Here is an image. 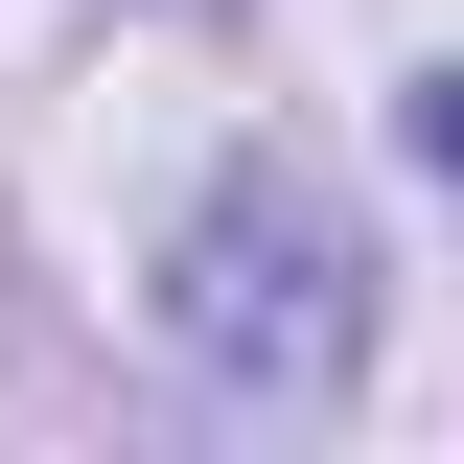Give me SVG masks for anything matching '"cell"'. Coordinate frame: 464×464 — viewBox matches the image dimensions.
<instances>
[{
  "label": "cell",
  "mask_w": 464,
  "mask_h": 464,
  "mask_svg": "<svg viewBox=\"0 0 464 464\" xmlns=\"http://www.w3.org/2000/svg\"><path fill=\"white\" fill-rule=\"evenodd\" d=\"M163 325H186V372H209V395H325L348 348H372V256H348L325 186L232 163L209 232H186V279H163Z\"/></svg>",
  "instance_id": "cell-1"
},
{
  "label": "cell",
  "mask_w": 464,
  "mask_h": 464,
  "mask_svg": "<svg viewBox=\"0 0 464 464\" xmlns=\"http://www.w3.org/2000/svg\"><path fill=\"white\" fill-rule=\"evenodd\" d=\"M418 163H441V186H464V70H418Z\"/></svg>",
  "instance_id": "cell-2"
}]
</instances>
